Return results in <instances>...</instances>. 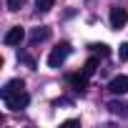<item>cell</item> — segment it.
I'll return each mask as SVG.
<instances>
[{
  "mask_svg": "<svg viewBox=\"0 0 128 128\" xmlns=\"http://www.w3.org/2000/svg\"><path fill=\"white\" fill-rule=\"evenodd\" d=\"M3 100H5V106H8L10 110H23V108H28L30 96H28L25 90H13V93H5Z\"/></svg>",
  "mask_w": 128,
  "mask_h": 128,
  "instance_id": "6da1fadb",
  "label": "cell"
},
{
  "mask_svg": "<svg viewBox=\"0 0 128 128\" xmlns=\"http://www.w3.org/2000/svg\"><path fill=\"white\" fill-rule=\"evenodd\" d=\"M68 55H70V45H68V43L55 45V48L50 50V55H48V66H50V68H60L63 63H66Z\"/></svg>",
  "mask_w": 128,
  "mask_h": 128,
  "instance_id": "7a4b0ae2",
  "label": "cell"
},
{
  "mask_svg": "<svg viewBox=\"0 0 128 128\" xmlns=\"http://www.w3.org/2000/svg\"><path fill=\"white\" fill-rule=\"evenodd\" d=\"M126 23H128L126 8H110V28H113V30H120Z\"/></svg>",
  "mask_w": 128,
  "mask_h": 128,
  "instance_id": "3957f363",
  "label": "cell"
},
{
  "mask_svg": "<svg viewBox=\"0 0 128 128\" xmlns=\"http://www.w3.org/2000/svg\"><path fill=\"white\" fill-rule=\"evenodd\" d=\"M108 90H110L113 96H123V93H128V76H116V78L108 83Z\"/></svg>",
  "mask_w": 128,
  "mask_h": 128,
  "instance_id": "277c9868",
  "label": "cell"
},
{
  "mask_svg": "<svg viewBox=\"0 0 128 128\" xmlns=\"http://www.w3.org/2000/svg\"><path fill=\"white\" fill-rule=\"evenodd\" d=\"M25 38V30L20 28V25H15V28H10L8 33H5V38H3V43L5 45H20V40Z\"/></svg>",
  "mask_w": 128,
  "mask_h": 128,
  "instance_id": "5b68a950",
  "label": "cell"
},
{
  "mask_svg": "<svg viewBox=\"0 0 128 128\" xmlns=\"http://www.w3.org/2000/svg\"><path fill=\"white\" fill-rule=\"evenodd\" d=\"M68 83H70L76 90L83 93V90L88 88V76H86V73H70V76H68Z\"/></svg>",
  "mask_w": 128,
  "mask_h": 128,
  "instance_id": "8992f818",
  "label": "cell"
},
{
  "mask_svg": "<svg viewBox=\"0 0 128 128\" xmlns=\"http://www.w3.org/2000/svg\"><path fill=\"white\" fill-rule=\"evenodd\" d=\"M48 35H50V28L40 25V28H35V30L30 33V43H40V40H45Z\"/></svg>",
  "mask_w": 128,
  "mask_h": 128,
  "instance_id": "52a82bcc",
  "label": "cell"
},
{
  "mask_svg": "<svg viewBox=\"0 0 128 128\" xmlns=\"http://www.w3.org/2000/svg\"><path fill=\"white\" fill-rule=\"evenodd\" d=\"M25 88V83L20 80V78H15V80H8V86L3 88V93H0V96H5V93H13V90H23Z\"/></svg>",
  "mask_w": 128,
  "mask_h": 128,
  "instance_id": "ba28073f",
  "label": "cell"
},
{
  "mask_svg": "<svg viewBox=\"0 0 128 128\" xmlns=\"http://www.w3.org/2000/svg\"><path fill=\"white\" fill-rule=\"evenodd\" d=\"M96 68H98V58H88V60H86V66H83V73L90 78V76L96 73Z\"/></svg>",
  "mask_w": 128,
  "mask_h": 128,
  "instance_id": "9c48e42d",
  "label": "cell"
},
{
  "mask_svg": "<svg viewBox=\"0 0 128 128\" xmlns=\"http://www.w3.org/2000/svg\"><path fill=\"white\" fill-rule=\"evenodd\" d=\"M35 5H38V10H40V13H48V10L55 5V0H35Z\"/></svg>",
  "mask_w": 128,
  "mask_h": 128,
  "instance_id": "30bf717a",
  "label": "cell"
},
{
  "mask_svg": "<svg viewBox=\"0 0 128 128\" xmlns=\"http://www.w3.org/2000/svg\"><path fill=\"white\" fill-rule=\"evenodd\" d=\"M25 3H28V0H8V10H13V13H15V10H20Z\"/></svg>",
  "mask_w": 128,
  "mask_h": 128,
  "instance_id": "8fae6325",
  "label": "cell"
},
{
  "mask_svg": "<svg viewBox=\"0 0 128 128\" xmlns=\"http://www.w3.org/2000/svg\"><path fill=\"white\" fill-rule=\"evenodd\" d=\"M90 48H93L98 55H103V58L108 55V45H103V43H96V45H90Z\"/></svg>",
  "mask_w": 128,
  "mask_h": 128,
  "instance_id": "7c38bea8",
  "label": "cell"
},
{
  "mask_svg": "<svg viewBox=\"0 0 128 128\" xmlns=\"http://www.w3.org/2000/svg\"><path fill=\"white\" fill-rule=\"evenodd\" d=\"M118 55H120V60H126V63H128V43H120V50H118Z\"/></svg>",
  "mask_w": 128,
  "mask_h": 128,
  "instance_id": "4fadbf2b",
  "label": "cell"
},
{
  "mask_svg": "<svg viewBox=\"0 0 128 128\" xmlns=\"http://www.w3.org/2000/svg\"><path fill=\"white\" fill-rule=\"evenodd\" d=\"M20 60L25 63V66H30V68H35V60H33V58H30L28 53H20Z\"/></svg>",
  "mask_w": 128,
  "mask_h": 128,
  "instance_id": "5bb4252c",
  "label": "cell"
},
{
  "mask_svg": "<svg viewBox=\"0 0 128 128\" xmlns=\"http://www.w3.org/2000/svg\"><path fill=\"white\" fill-rule=\"evenodd\" d=\"M108 108H110V110H113V113H118V110H120V103H110V106H108Z\"/></svg>",
  "mask_w": 128,
  "mask_h": 128,
  "instance_id": "9a60e30c",
  "label": "cell"
}]
</instances>
